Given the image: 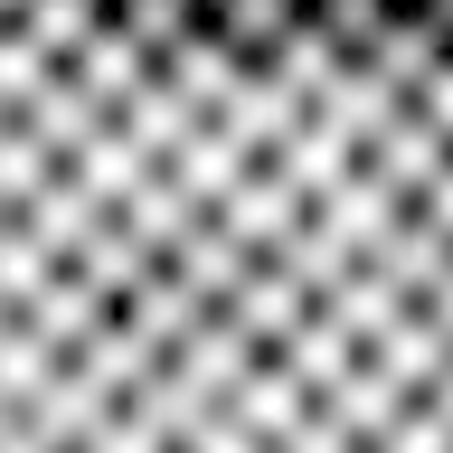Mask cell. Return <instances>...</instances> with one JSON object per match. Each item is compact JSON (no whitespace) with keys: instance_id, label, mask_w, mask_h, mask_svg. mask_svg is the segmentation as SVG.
<instances>
[{"instance_id":"1","label":"cell","mask_w":453,"mask_h":453,"mask_svg":"<svg viewBox=\"0 0 453 453\" xmlns=\"http://www.w3.org/2000/svg\"><path fill=\"white\" fill-rule=\"evenodd\" d=\"M0 453H453V218L10 161Z\"/></svg>"}]
</instances>
